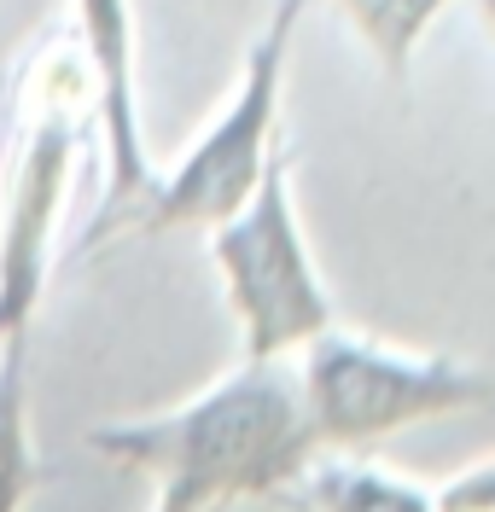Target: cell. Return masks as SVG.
I'll return each instance as SVG.
<instances>
[{"label":"cell","mask_w":495,"mask_h":512,"mask_svg":"<svg viewBox=\"0 0 495 512\" xmlns=\"http://www.w3.org/2000/svg\"><path fill=\"white\" fill-rule=\"evenodd\" d=\"M88 448L152 483V512H216L280 495L321 460L292 361H239L164 414L94 425Z\"/></svg>","instance_id":"cell-1"},{"label":"cell","mask_w":495,"mask_h":512,"mask_svg":"<svg viewBox=\"0 0 495 512\" xmlns=\"http://www.w3.org/2000/svg\"><path fill=\"white\" fill-rule=\"evenodd\" d=\"M478 18H484V30L495 35V0H484V6H478Z\"/></svg>","instance_id":"cell-11"},{"label":"cell","mask_w":495,"mask_h":512,"mask_svg":"<svg viewBox=\"0 0 495 512\" xmlns=\"http://www.w3.org/2000/svg\"><path fill=\"white\" fill-rule=\"evenodd\" d=\"M443 6L437 0H356V6H344V18H350V30L362 35L367 47L379 53V64L402 76L408 59H414V41L431 30V18H437Z\"/></svg>","instance_id":"cell-9"},{"label":"cell","mask_w":495,"mask_h":512,"mask_svg":"<svg viewBox=\"0 0 495 512\" xmlns=\"http://www.w3.org/2000/svg\"><path fill=\"white\" fill-rule=\"evenodd\" d=\"M210 262L222 274V297L239 326L245 361H297L321 332L338 326L332 291L315 268L309 233L297 222L292 198V158L268 163L263 187L251 204L210 227Z\"/></svg>","instance_id":"cell-3"},{"label":"cell","mask_w":495,"mask_h":512,"mask_svg":"<svg viewBox=\"0 0 495 512\" xmlns=\"http://www.w3.org/2000/svg\"><path fill=\"white\" fill-rule=\"evenodd\" d=\"M303 6H268V18L257 24L233 94L222 99V111L210 117V128L175 163H164L158 181V204L140 233H169V227H222L251 204V192L263 187L268 163L286 152L280 140V99H286V59H292V35Z\"/></svg>","instance_id":"cell-4"},{"label":"cell","mask_w":495,"mask_h":512,"mask_svg":"<svg viewBox=\"0 0 495 512\" xmlns=\"http://www.w3.org/2000/svg\"><path fill=\"white\" fill-rule=\"evenodd\" d=\"M431 495H437V512H495V454L461 466L455 478H443Z\"/></svg>","instance_id":"cell-10"},{"label":"cell","mask_w":495,"mask_h":512,"mask_svg":"<svg viewBox=\"0 0 495 512\" xmlns=\"http://www.w3.org/2000/svg\"><path fill=\"white\" fill-rule=\"evenodd\" d=\"M303 501L315 512H437L426 483L402 478L367 454H321L303 472Z\"/></svg>","instance_id":"cell-7"},{"label":"cell","mask_w":495,"mask_h":512,"mask_svg":"<svg viewBox=\"0 0 495 512\" xmlns=\"http://www.w3.org/2000/svg\"><path fill=\"white\" fill-rule=\"evenodd\" d=\"M76 30H82V64H88V88H94V128H99V158H105V192H99L94 216H88L82 239H76V251L94 256L105 239L146 227L152 204H158L164 163H152L146 123H140L129 6L82 0L76 6Z\"/></svg>","instance_id":"cell-6"},{"label":"cell","mask_w":495,"mask_h":512,"mask_svg":"<svg viewBox=\"0 0 495 512\" xmlns=\"http://www.w3.org/2000/svg\"><path fill=\"white\" fill-rule=\"evenodd\" d=\"M303 425L315 454H362L408 425L484 408L495 396L490 373L443 350H396L362 332L332 326L292 361Z\"/></svg>","instance_id":"cell-2"},{"label":"cell","mask_w":495,"mask_h":512,"mask_svg":"<svg viewBox=\"0 0 495 512\" xmlns=\"http://www.w3.org/2000/svg\"><path fill=\"white\" fill-rule=\"evenodd\" d=\"M41 483L30 437V338L0 344V512H24Z\"/></svg>","instance_id":"cell-8"},{"label":"cell","mask_w":495,"mask_h":512,"mask_svg":"<svg viewBox=\"0 0 495 512\" xmlns=\"http://www.w3.org/2000/svg\"><path fill=\"white\" fill-rule=\"evenodd\" d=\"M76 169V105L65 76H35L0 169V344L30 338L53 274V233Z\"/></svg>","instance_id":"cell-5"}]
</instances>
